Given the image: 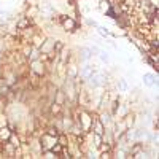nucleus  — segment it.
Instances as JSON below:
<instances>
[{"label": "nucleus", "instance_id": "obj_1", "mask_svg": "<svg viewBox=\"0 0 159 159\" xmlns=\"http://www.w3.org/2000/svg\"><path fill=\"white\" fill-rule=\"evenodd\" d=\"M37 10L40 11V16H43V18H51L52 15H54V5H52L51 2H46V0H43V2H40Z\"/></svg>", "mask_w": 159, "mask_h": 159}, {"label": "nucleus", "instance_id": "obj_2", "mask_svg": "<svg viewBox=\"0 0 159 159\" xmlns=\"http://www.w3.org/2000/svg\"><path fill=\"white\" fill-rule=\"evenodd\" d=\"M30 72H32L35 76H43L45 72H46L43 59H40V57H38V59L30 61Z\"/></svg>", "mask_w": 159, "mask_h": 159}, {"label": "nucleus", "instance_id": "obj_3", "mask_svg": "<svg viewBox=\"0 0 159 159\" xmlns=\"http://www.w3.org/2000/svg\"><path fill=\"white\" fill-rule=\"evenodd\" d=\"M57 142V137H52V135H48V134H43L42 139H40V147H42V151L45 150H51L52 145Z\"/></svg>", "mask_w": 159, "mask_h": 159}, {"label": "nucleus", "instance_id": "obj_4", "mask_svg": "<svg viewBox=\"0 0 159 159\" xmlns=\"http://www.w3.org/2000/svg\"><path fill=\"white\" fill-rule=\"evenodd\" d=\"M62 27H64L65 32H75L78 29V22L73 18H70V16H65L62 19Z\"/></svg>", "mask_w": 159, "mask_h": 159}, {"label": "nucleus", "instance_id": "obj_5", "mask_svg": "<svg viewBox=\"0 0 159 159\" xmlns=\"http://www.w3.org/2000/svg\"><path fill=\"white\" fill-rule=\"evenodd\" d=\"M96 70H97V69H96V65H92V64L86 62V65H83V67H81V78L88 81V80L92 76V73H94Z\"/></svg>", "mask_w": 159, "mask_h": 159}, {"label": "nucleus", "instance_id": "obj_6", "mask_svg": "<svg viewBox=\"0 0 159 159\" xmlns=\"http://www.w3.org/2000/svg\"><path fill=\"white\" fill-rule=\"evenodd\" d=\"M67 67H65V75H67V78L69 80H76L78 78V75H80V72H78V67L75 64H65Z\"/></svg>", "mask_w": 159, "mask_h": 159}, {"label": "nucleus", "instance_id": "obj_7", "mask_svg": "<svg viewBox=\"0 0 159 159\" xmlns=\"http://www.w3.org/2000/svg\"><path fill=\"white\" fill-rule=\"evenodd\" d=\"M143 84L145 86H148V88H153V86H157V80L153 73H145L143 75Z\"/></svg>", "mask_w": 159, "mask_h": 159}, {"label": "nucleus", "instance_id": "obj_8", "mask_svg": "<svg viewBox=\"0 0 159 159\" xmlns=\"http://www.w3.org/2000/svg\"><path fill=\"white\" fill-rule=\"evenodd\" d=\"M80 59L84 61V62H89L92 59V52L89 49V46H83V48H80Z\"/></svg>", "mask_w": 159, "mask_h": 159}, {"label": "nucleus", "instance_id": "obj_9", "mask_svg": "<svg viewBox=\"0 0 159 159\" xmlns=\"http://www.w3.org/2000/svg\"><path fill=\"white\" fill-rule=\"evenodd\" d=\"M32 24V21H30V18L29 16H24V18H21L18 22H16V29H19V30H25V29H29V25Z\"/></svg>", "mask_w": 159, "mask_h": 159}, {"label": "nucleus", "instance_id": "obj_10", "mask_svg": "<svg viewBox=\"0 0 159 159\" xmlns=\"http://www.w3.org/2000/svg\"><path fill=\"white\" fill-rule=\"evenodd\" d=\"M92 130H94V134H99V135H105V127H103V124L99 121V118L96 119L94 123H92V127H91Z\"/></svg>", "mask_w": 159, "mask_h": 159}, {"label": "nucleus", "instance_id": "obj_11", "mask_svg": "<svg viewBox=\"0 0 159 159\" xmlns=\"http://www.w3.org/2000/svg\"><path fill=\"white\" fill-rule=\"evenodd\" d=\"M111 116H113L111 113H102V115H100L99 121L103 124V127H105V129H108V127L111 126Z\"/></svg>", "mask_w": 159, "mask_h": 159}, {"label": "nucleus", "instance_id": "obj_12", "mask_svg": "<svg viewBox=\"0 0 159 159\" xmlns=\"http://www.w3.org/2000/svg\"><path fill=\"white\" fill-rule=\"evenodd\" d=\"M13 132L10 130L8 126H3V127H0V142H8L10 137H11Z\"/></svg>", "mask_w": 159, "mask_h": 159}, {"label": "nucleus", "instance_id": "obj_13", "mask_svg": "<svg viewBox=\"0 0 159 159\" xmlns=\"http://www.w3.org/2000/svg\"><path fill=\"white\" fill-rule=\"evenodd\" d=\"M65 100H67V96H65V92H64V91H57V92H54V102H56V103L64 105Z\"/></svg>", "mask_w": 159, "mask_h": 159}, {"label": "nucleus", "instance_id": "obj_14", "mask_svg": "<svg viewBox=\"0 0 159 159\" xmlns=\"http://www.w3.org/2000/svg\"><path fill=\"white\" fill-rule=\"evenodd\" d=\"M57 143L62 145L64 148L67 147V145H69V137H67V134H61V132H59V135H57Z\"/></svg>", "mask_w": 159, "mask_h": 159}, {"label": "nucleus", "instance_id": "obj_15", "mask_svg": "<svg viewBox=\"0 0 159 159\" xmlns=\"http://www.w3.org/2000/svg\"><path fill=\"white\" fill-rule=\"evenodd\" d=\"M11 145H13V147H15V148H19L21 147V140H19V137L18 135H15V132H13V134H11V137H10V140H8Z\"/></svg>", "mask_w": 159, "mask_h": 159}, {"label": "nucleus", "instance_id": "obj_16", "mask_svg": "<svg viewBox=\"0 0 159 159\" xmlns=\"http://www.w3.org/2000/svg\"><path fill=\"white\" fill-rule=\"evenodd\" d=\"M97 56H99V59H100L102 62H105V64H110V61H111V59H110V54H108L107 51H102V49H100V52H99Z\"/></svg>", "mask_w": 159, "mask_h": 159}, {"label": "nucleus", "instance_id": "obj_17", "mask_svg": "<svg viewBox=\"0 0 159 159\" xmlns=\"http://www.w3.org/2000/svg\"><path fill=\"white\" fill-rule=\"evenodd\" d=\"M118 89L121 91V92H127L129 86H127V81H126L124 78H121V80H118Z\"/></svg>", "mask_w": 159, "mask_h": 159}, {"label": "nucleus", "instance_id": "obj_18", "mask_svg": "<svg viewBox=\"0 0 159 159\" xmlns=\"http://www.w3.org/2000/svg\"><path fill=\"white\" fill-rule=\"evenodd\" d=\"M45 134H48V135H52V137H57L59 135V129L54 126V127H52V126H49L48 129H46V132H45Z\"/></svg>", "mask_w": 159, "mask_h": 159}, {"label": "nucleus", "instance_id": "obj_19", "mask_svg": "<svg viewBox=\"0 0 159 159\" xmlns=\"http://www.w3.org/2000/svg\"><path fill=\"white\" fill-rule=\"evenodd\" d=\"M32 48H34V46H32L30 43L24 46V49H22V56H24L25 59H29V57H30V52H32Z\"/></svg>", "mask_w": 159, "mask_h": 159}, {"label": "nucleus", "instance_id": "obj_20", "mask_svg": "<svg viewBox=\"0 0 159 159\" xmlns=\"http://www.w3.org/2000/svg\"><path fill=\"white\" fill-rule=\"evenodd\" d=\"M97 32H99L102 37H107V35H110V30H108L107 27H103V25H97Z\"/></svg>", "mask_w": 159, "mask_h": 159}, {"label": "nucleus", "instance_id": "obj_21", "mask_svg": "<svg viewBox=\"0 0 159 159\" xmlns=\"http://www.w3.org/2000/svg\"><path fill=\"white\" fill-rule=\"evenodd\" d=\"M100 143H103V137H102V135H99V134H94V147L97 148Z\"/></svg>", "mask_w": 159, "mask_h": 159}, {"label": "nucleus", "instance_id": "obj_22", "mask_svg": "<svg viewBox=\"0 0 159 159\" xmlns=\"http://www.w3.org/2000/svg\"><path fill=\"white\" fill-rule=\"evenodd\" d=\"M89 49H91V52H92V56H97L99 52H100V48H99V46H96V45L89 46Z\"/></svg>", "mask_w": 159, "mask_h": 159}, {"label": "nucleus", "instance_id": "obj_23", "mask_svg": "<svg viewBox=\"0 0 159 159\" xmlns=\"http://www.w3.org/2000/svg\"><path fill=\"white\" fill-rule=\"evenodd\" d=\"M86 22H88V25H91V27H97V25H99L96 21H92V19H88Z\"/></svg>", "mask_w": 159, "mask_h": 159}, {"label": "nucleus", "instance_id": "obj_24", "mask_svg": "<svg viewBox=\"0 0 159 159\" xmlns=\"http://www.w3.org/2000/svg\"><path fill=\"white\" fill-rule=\"evenodd\" d=\"M22 2H25V3H27V2H29V0H22Z\"/></svg>", "mask_w": 159, "mask_h": 159}, {"label": "nucleus", "instance_id": "obj_25", "mask_svg": "<svg viewBox=\"0 0 159 159\" xmlns=\"http://www.w3.org/2000/svg\"><path fill=\"white\" fill-rule=\"evenodd\" d=\"M0 7H2V2H0Z\"/></svg>", "mask_w": 159, "mask_h": 159}]
</instances>
